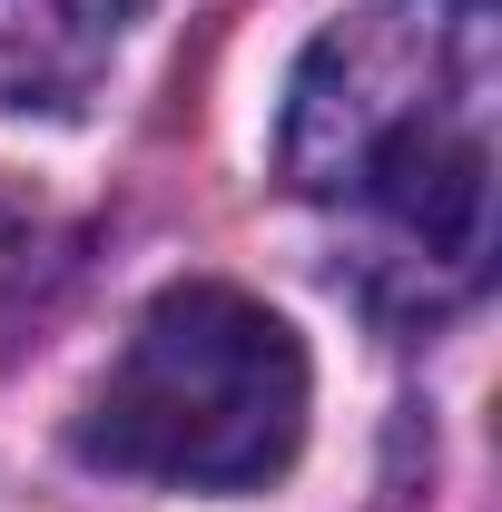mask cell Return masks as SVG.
Here are the masks:
<instances>
[{
    "instance_id": "cell-2",
    "label": "cell",
    "mask_w": 502,
    "mask_h": 512,
    "mask_svg": "<svg viewBox=\"0 0 502 512\" xmlns=\"http://www.w3.org/2000/svg\"><path fill=\"white\" fill-rule=\"evenodd\" d=\"M296 444L306 345L237 286H168L79 414V463L168 493H256L296 463Z\"/></svg>"
},
{
    "instance_id": "cell-1",
    "label": "cell",
    "mask_w": 502,
    "mask_h": 512,
    "mask_svg": "<svg viewBox=\"0 0 502 512\" xmlns=\"http://www.w3.org/2000/svg\"><path fill=\"white\" fill-rule=\"evenodd\" d=\"M493 0H355L286 79L276 168L286 188L365 227L414 296H473L493 256Z\"/></svg>"
},
{
    "instance_id": "cell-3",
    "label": "cell",
    "mask_w": 502,
    "mask_h": 512,
    "mask_svg": "<svg viewBox=\"0 0 502 512\" xmlns=\"http://www.w3.org/2000/svg\"><path fill=\"white\" fill-rule=\"evenodd\" d=\"M119 40V0H0V109H69Z\"/></svg>"
}]
</instances>
